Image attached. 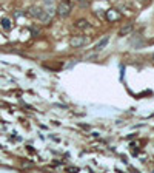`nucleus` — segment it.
<instances>
[{
    "instance_id": "obj_1",
    "label": "nucleus",
    "mask_w": 154,
    "mask_h": 173,
    "mask_svg": "<svg viewBox=\"0 0 154 173\" xmlns=\"http://www.w3.org/2000/svg\"><path fill=\"white\" fill-rule=\"evenodd\" d=\"M31 17H34V19H38V20H42V22H48L51 19V15L48 11H45L42 10V8H38V6H33V8H29V12H28Z\"/></svg>"
},
{
    "instance_id": "obj_2",
    "label": "nucleus",
    "mask_w": 154,
    "mask_h": 173,
    "mask_svg": "<svg viewBox=\"0 0 154 173\" xmlns=\"http://www.w3.org/2000/svg\"><path fill=\"white\" fill-rule=\"evenodd\" d=\"M57 12L60 17H66V15H69V12H71V3L68 2V0H62V2L59 3L57 6Z\"/></svg>"
},
{
    "instance_id": "obj_3",
    "label": "nucleus",
    "mask_w": 154,
    "mask_h": 173,
    "mask_svg": "<svg viewBox=\"0 0 154 173\" xmlns=\"http://www.w3.org/2000/svg\"><path fill=\"white\" fill-rule=\"evenodd\" d=\"M85 43H86V37H85V36H76V37H73L71 40H69V45L74 46V48H77V46H82Z\"/></svg>"
},
{
    "instance_id": "obj_4",
    "label": "nucleus",
    "mask_w": 154,
    "mask_h": 173,
    "mask_svg": "<svg viewBox=\"0 0 154 173\" xmlns=\"http://www.w3.org/2000/svg\"><path fill=\"white\" fill-rule=\"evenodd\" d=\"M119 17H120V12L117 10H108L105 12V19L108 22H116V20H119Z\"/></svg>"
},
{
    "instance_id": "obj_5",
    "label": "nucleus",
    "mask_w": 154,
    "mask_h": 173,
    "mask_svg": "<svg viewBox=\"0 0 154 173\" xmlns=\"http://www.w3.org/2000/svg\"><path fill=\"white\" fill-rule=\"evenodd\" d=\"M0 25H2V28H3L5 31H11V28H12V22L8 19V17H3L2 20H0Z\"/></svg>"
},
{
    "instance_id": "obj_6",
    "label": "nucleus",
    "mask_w": 154,
    "mask_h": 173,
    "mask_svg": "<svg viewBox=\"0 0 154 173\" xmlns=\"http://www.w3.org/2000/svg\"><path fill=\"white\" fill-rule=\"evenodd\" d=\"M131 31H133V25H131V23H129V25L123 26V28L119 31V36H126L128 33H131Z\"/></svg>"
},
{
    "instance_id": "obj_7",
    "label": "nucleus",
    "mask_w": 154,
    "mask_h": 173,
    "mask_svg": "<svg viewBox=\"0 0 154 173\" xmlns=\"http://www.w3.org/2000/svg\"><path fill=\"white\" fill-rule=\"evenodd\" d=\"M76 26H77V28H88L89 25H88L86 20H77V22H76Z\"/></svg>"
},
{
    "instance_id": "obj_8",
    "label": "nucleus",
    "mask_w": 154,
    "mask_h": 173,
    "mask_svg": "<svg viewBox=\"0 0 154 173\" xmlns=\"http://www.w3.org/2000/svg\"><path fill=\"white\" fill-rule=\"evenodd\" d=\"M106 43H108V39H103V40H102V42H100V43L96 46V50H102V48H103V46H105Z\"/></svg>"
},
{
    "instance_id": "obj_9",
    "label": "nucleus",
    "mask_w": 154,
    "mask_h": 173,
    "mask_svg": "<svg viewBox=\"0 0 154 173\" xmlns=\"http://www.w3.org/2000/svg\"><path fill=\"white\" fill-rule=\"evenodd\" d=\"M43 2H45V5H52L54 0H43Z\"/></svg>"
}]
</instances>
